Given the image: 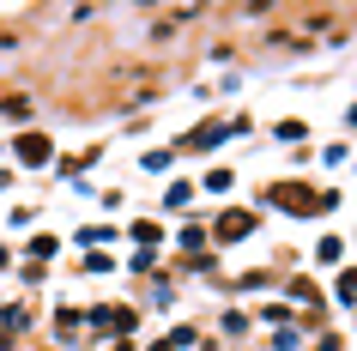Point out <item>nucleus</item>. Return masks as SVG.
<instances>
[{"label": "nucleus", "mask_w": 357, "mask_h": 351, "mask_svg": "<svg viewBox=\"0 0 357 351\" xmlns=\"http://www.w3.org/2000/svg\"><path fill=\"white\" fill-rule=\"evenodd\" d=\"M19 158H24V164H43V158H49V140L24 133V140H19Z\"/></svg>", "instance_id": "nucleus-2"}, {"label": "nucleus", "mask_w": 357, "mask_h": 351, "mask_svg": "<svg viewBox=\"0 0 357 351\" xmlns=\"http://www.w3.org/2000/svg\"><path fill=\"white\" fill-rule=\"evenodd\" d=\"M243 230H255V212H225L218 218V242H236Z\"/></svg>", "instance_id": "nucleus-1"}, {"label": "nucleus", "mask_w": 357, "mask_h": 351, "mask_svg": "<svg viewBox=\"0 0 357 351\" xmlns=\"http://www.w3.org/2000/svg\"><path fill=\"white\" fill-rule=\"evenodd\" d=\"M339 297H345V303L357 297V273H345V278H339Z\"/></svg>", "instance_id": "nucleus-3"}]
</instances>
